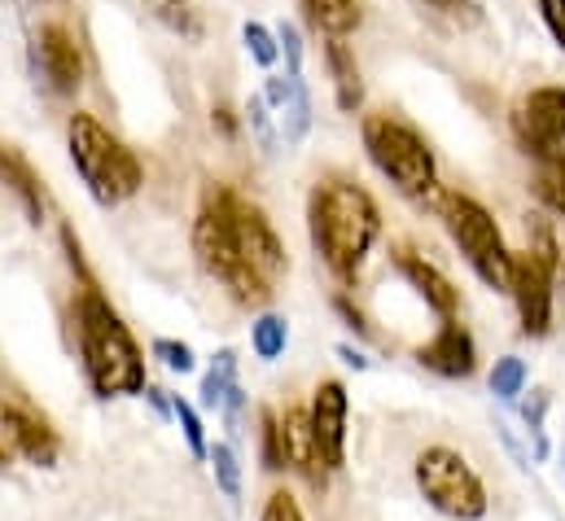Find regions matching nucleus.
I'll return each instance as SVG.
<instances>
[{
	"instance_id": "1",
	"label": "nucleus",
	"mask_w": 565,
	"mask_h": 521,
	"mask_svg": "<svg viewBox=\"0 0 565 521\" xmlns=\"http://www.w3.org/2000/svg\"><path fill=\"white\" fill-rule=\"evenodd\" d=\"M307 233L320 263L342 285H351L382 237V206L360 180L324 176L307 198Z\"/></svg>"
},
{
	"instance_id": "2",
	"label": "nucleus",
	"mask_w": 565,
	"mask_h": 521,
	"mask_svg": "<svg viewBox=\"0 0 565 521\" xmlns=\"http://www.w3.org/2000/svg\"><path fill=\"white\" fill-rule=\"evenodd\" d=\"M75 329H79V360L84 378L97 398H132L145 394V351L124 325V316L110 307L102 285H79L75 294Z\"/></svg>"
},
{
	"instance_id": "3",
	"label": "nucleus",
	"mask_w": 565,
	"mask_h": 521,
	"mask_svg": "<svg viewBox=\"0 0 565 521\" xmlns=\"http://www.w3.org/2000/svg\"><path fill=\"white\" fill-rule=\"evenodd\" d=\"M66 153L71 167L79 171L84 189L93 193L97 206H119L128 198H137L145 184L141 158L93 115H71L66 124Z\"/></svg>"
},
{
	"instance_id": "4",
	"label": "nucleus",
	"mask_w": 565,
	"mask_h": 521,
	"mask_svg": "<svg viewBox=\"0 0 565 521\" xmlns=\"http://www.w3.org/2000/svg\"><path fill=\"white\" fill-rule=\"evenodd\" d=\"M360 136H364L369 162L404 198H413V202L434 198V189H438V162H434L429 140L408 119H399V115H364Z\"/></svg>"
},
{
	"instance_id": "5",
	"label": "nucleus",
	"mask_w": 565,
	"mask_h": 521,
	"mask_svg": "<svg viewBox=\"0 0 565 521\" xmlns=\"http://www.w3.org/2000/svg\"><path fill=\"white\" fill-rule=\"evenodd\" d=\"M443 224H447V237L456 242V251L465 255V263L473 267V276L487 289H500V294L513 289V251L504 246L495 215L478 198L447 193L443 198Z\"/></svg>"
},
{
	"instance_id": "6",
	"label": "nucleus",
	"mask_w": 565,
	"mask_h": 521,
	"mask_svg": "<svg viewBox=\"0 0 565 521\" xmlns=\"http://www.w3.org/2000/svg\"><path fill=\"white\" fill-rule=\"evenodd\" d=\"M413 478L422 500L447 521H482L491 513V496L487 482L478 478V469L456 451V447H425L413 460Z\"/></svg>"
},
{
	"instance_id": "7",
	"label": "nucleus",
	"mask_w": 565,
	"mask_h": 521,
	"mask_svg": "<svg viewBox=\"0 0 565 521\" xmlns=\"http://www.w3.org/2000/svg\"><path fill=\"white\" fill-rule=\"evenodd\" d=\"M193 255H198V267H202L211 280H220V285L233 294V302H242V307H264V302L273 298V285L246 263L237 237H233V228H228V220L220 215V206H215L211 198H202V211H198V220H193Z\"/></svg>"
},
{
	"instance_id": "8",
	"label": "nucleus",
	"mask_w": 565,
	"mask_h": 521,
	"mask_svg": "<svg viewBox=\"0 0 565 521\" xmlns=\"http://www.w3.org/2000/svg\"><path fill=\"white\" fill-rule=\"evenodd\" d=\"M202 198H211V202L220 206V215L228 220V228H233V237H237L246 263H250L268 285H277L285 272H289V255H285V242L277 237L273 220H268L250 198H242V193L228 189V184H206Z\"/></svg>"
},
{
	"instance_id": "9",
	"label": "nucleus",
	"mask_w": 565,
	"mask_h": 521,
	"mask_svg": "<svg viewBox=\"0 0 565 521\" xmlns=\"http://www.w3.org/2000/svg\"><path fill=\"white\" fill-rule=\"evenodd\" d=\"M557 272L562 263L540 255V251H513V307L522 338H548L553 333V302H557Z\"/></svg>"
},
{
	"instance_id": "10",
	"label": "nucleus",
	"mask_w": 565,
	"mask_h": 521,
	"mask_svg": "<svg viewBox=\"0 0 565 521\" xmlns=\"http://www.w3.org/2000/svg\"><path fill=\"white\" fill-rule=\"evenodd\" d=\"M513 136L518 145L544 167V162H565V88L544 84L531 88L513 106Z\"/></svg>"
},
{
	"instance_id": "11",
	"label": "nucleus",
	"mask_w": 565,
	"mask_h": 521,
	"mask_svg": "<svg viewBox=\"0 0 565 521\" xmlns=\"http://www.w3.org/2000/svg\"><path fill=\"white\" fill-rule=\"evenodd\" d=\"M31 62H35V75H44V84L57 97H75L79 93V84H84V53H79L75 35L62 22H44L35 31Z\"/></svg>"
},
{
	"instance_id": "12",
	"label": "nucleus",
	"mask_w": 565,
	"mask_h": 521,
	"mask_svg": "<svg viewBox=\"0 0 565 521\" xmlns=\"http://www.w3.org/2000/svg\"><path fill=\"white\" fill-rule=\"evenodd\" d=\"M311 429H316V443H320V456L329 465V474H338L347 465V421H351V394L342 382H320L311 391Z\"/></svg>"
},
{
	"instance_id": "13",
	"label": "nucleus",
	"mask_w": 565,
	"mask_h": 521,
	"mask_svg": "<svg viewBox=\"0 0 565 521\" xmlns=\"http://www.w3.org/2000/svg\"><path fill=\"white\" fill-rule=\"evenodd\" d=\"M277 425H281L285 469L298 474L307 487L324 491L329 465H324V456H320V443H316V429H311V412H307V407H285V412H277Z\"/></svg>"
},
{
	"instance_id": "14",
	"label": "nucleus",
	"mask_w": 565,
	"mask_h": 521,
	"mask_svg": "<svg viewBox=\"0 0 565 521\" xmlns=\"http://www.w3.org/2000/svg\"><path fill=\"white\" fill-rule=\"evenodd\" d=\"M417 364L429 369L434 378H447V382H465L478 373V342L465 325L456 320H443L438 333L417 347Z\"/></svg>"
},
{
	"instance_id": "15",
	"label": "nucleus",
	"mask_w": 565,
	"mask_h": 521,
	"mask_svg": "<svg viewBox=\"0 0 565 521\" xmlns=\"http://www.w3.org/2000/svg\"><path fill=\"white\" fill-rule=\"evenodd\" d=\"M395 272L417 289V298H422L438 320H456V311H460V289L451 285V276H447L443 267H434L425 255L399 246V251H395Z\"/></svg>"
},
{
	"instance_id": "16",
	"label": "nucleus",
	"mask_w": 565,
	"mask_h": 521,
	"mask_svg": "<svg viewBox=\"0 0 565 521\" xmlns=\"http://www.w3.org/2000/svg\"><path fill=\"white\" fill-rule=\"evenodd\" d=\"M264 102L273 106L277 124H281L285 149L302 145V136L311 131V97H307V84L302 75H273L264 84Z\"/></svg>"
},
{
	"instance_id": "17",
	"label": "nucleus",
	"mask_w": 565,
	"mask_h": 521,
	"mask_svg": "<svg viewBox=\"0 0 565 521\" xmlns=\"http://www.w3.org/2000/svg\"><path fill=\"white\" fill-rule=\"evenodd\" d=\"M0 189H9V193L18 198L26 224H44V211H49L44 184H40L35 167H31L13 145H4V140H0Z\"/></svg>"
},
{
	"instance_id": "18",
	"label": "nucleus",
	"mask_w": 565,
	"mask_h": 521,
	"mask_svg": "<svg viewBox=\"0 0 565 521\" xmlns=\"http://www.w3.org/2000/svg\"><path fill=\"white\" fill-rule=\"evenodd\" d=\"M324 66L333 79V102L342 115H355L364 106V75L355 62V49L347 40H324Z\"/></svg>"
},
{
	"instance_id": "19",
	"label": "nucleus",
	"mask_w": 565,
	"mask_h": 521,
	"mask_svg": "<svg viewBox=\"0 0 565 521\" xmlns=\"http://www.w3.org/2000/svg\"><path fill=\"white\" fill-rule=\"evenodd\" d=\"M298 9L307 18V26L316 35H324V40H347L364 22L360 0H298Z\"/></svg>"
},
{
	"instance_id": "20",
	"label": "nucleus",
	"mask_w": 565,
	"mask_h": 521,
	"mask_svg": "<svg viewBox=\"0 0 565 521\" xmlns=\"http://www.w3.org/2000/svg\"><path fill=\"white\" fill-rule=\"evenodd\" d=\"M149 13L167 31H175L180 40H202V31H206V22H202V13H198L193 0H149Z\"/></svg>"
},
{
	"instance_id": "21",
	"label": "nucleus",
	"mask_w": 565,
	"mask_h": 521,
	"mask_svg": "<svg viewBox=\"0 0 565 521\" xmlns=\"http://www.w3.org/2000/svg\"><path fill=\"white\" fill-rule=\"evenodd\" d=\"M285 347H289V320L277 316V311H264L255 325H250V351L264 360V364H273V360H281Z\"/></svg>"
},
{
	"instance_id": "22",
	"label": "nucleus",
	"mask_w": 565,
	"mask_h": 521,
	"mask_svg": "<svg viewBox=\"0 0 565 521\" xmlns=\"http://www.w3.org/2000/svg\"><path fill=\"white\" fill-rule=\"evenodd\" d=\"M22 429H26V403L0 398V474L22 460Z\"/></svg>"
},
{
	"instance_id": "23",
	"label": "nucleus",
	"mask_w": 565,
	"mask_h": 521,
	"mask_svg": "<svg viewBox=\"0 0 565 521\" xmlns=\"http://www.w3.org/2000/svg\"><path fill=\"white\" fill-rule=\"evenodd\" d=\"M237 386V351H220L211 360V369L202 373V403L206 407H224V394Z\"/></svg>"
},
{
	"instance_id": "24",
	"label": "nucleus",
	"mask_w": 565,
	"mask_h": 521,
	"mask_svg": "<svg viewBox=\"0 0 565 521\" xmlns=\"http://www.w3.org/2000/svg\"><path fill=\"white\" fill-rule=\"evenodd\" d=\"M417 9H425L429 18H438V22H447V26H460V31H473V26H482V4L478 0H413Z\"/></svg>"
},
{
	"instance_id": "25",
	"label": "nucleus",
	"mask_w": 565,
	"mask_h": 521,
	"mask_svg": "<svg viewBox=\"0 0 565 521\" xmlns=\"http://www.w3.org/2000/svg\"><path fill=\"white\" fill-rule=\"evenodd\" d=\"M548 403H553V394L548 391H531V398L522 403V425H526V438H531V447H535V460H548V429H544V421H548Z\"/></svg>"
},
{
	"instance_id": "26",
	"label": "nucleus",
	"mask_w": 565,
	"mask_h": 521,
	"mask_svg": "<svg viewBox=\"0 0 565 521\" xmlns=\"http://www.w3.org/2000/svg\"><path fill=\"white\" fill-rule=\"evenodd\" d=\"M526 360L522 355H500L495 369H491V394L500 403H518V394L526 391Z\"/></svg>"
},
{
	"instance_id": "27",
	"label": "nucleus",
	"mask_w": 565,
	"mask_h": 521,
	"mask_svg": "<svg viewBox=\"0 0 565 521\" xmlns=\"http://www.w3.org/2000/svg\"><path fill=\"white\" fill-rule=\"evenodd\" d=\"M171 412H175V421H180V434H184V443H189V456H193V460H206V456H211V438H206V425H202L198 407H193L189 398L171 394Z\"/></svg>"
},
{
	"instance_id": "28",
	"label": "nucleus",
	"mask_w": 565,
	"mask_h": 521,
	"mask_svg": "<svg viewBox=\"0 0 565 521\" xmlns=\"http://www.w3.org/2000/svg\"><path fill=\"white\" fill-rule=\"evenodd\" d=\"M246 124L255 131V140H259V149L273 158V153H281V128H277V115H273V106L264 102V93H255L250 97V106H246Z\"/></svg>"
},
{
	"instance_id": "29",
	"label": "nucleus",
	"mask_w": 565,
	"mask_h": 521,
	"mask_svg": "<svg viewBox=\"0 0 565 521\" xmlns=\"http://www.w3.org/2000/svg\"><path fill=\"white\" fill-rule=\"evenodd\" d=\"M211 469H215V487L237 504L242 500V465H237V451L228 443H211Z\"/></svg>"
},
{
	"instance_id": "30",
	"label": "nucleus",
	"mask_w": 565,
	"mask_h": 521,
	"mask_svg": "<svg viewBox=\"0 0 565 521\" xmlns=\"http://www.w3.org/2000/svg\"><path fill=\"white\" fill-rule=\"evenodd\" d=\"M149 355H153V360H158L167 373H175V378L198 373V355H193V347H189V342H175V338H153Z\"/></svg>"
},
{
	"instance_id": "31",
	"label": "nucleus",
	"mask_w": 565,
	"mask_h": 521,
	"mask_svg": "<svg viewBox=\"0 0 565 521\" xmlns=\"http://www.w3.org/2000/svg\"><path fill=\"white\" fill-rule=\"evenodd\" d=\"M259 460L268 474H285V451H281V425H277V412L264 407L259 416Z\"/></svg>"
},
{
	"instance_id": "32",
	"label": "nucleus",
	"mask_w": 565,
	"mask_h": 521,
	"mask_svg": "<svg viewBox=\"0 0 565 521\" xmlns=\"http://www.w3.org/2000/svg\"><path fill=\"white\" fill-rule=\"evenodd\" d=\"M535 193H540V202H544L557 220H565V162H544V167H540Z\"/></svg>"
},
{
	"instance_id": "33",
	"label": "nucleus",
	"mask_w": 565,
	"mask_h": 521,
	"mask_svg": "<svg viewBox=\"0 0 565 521\" xmlns=\"http://www.w3.org/2000/svg\"><path fill=\"white\" fill-rule=\"evenodd\" d=\"M242 40H246V53H250L259 66H277V57H281L277 31H268L264 22H246V26H242Z\"/></svg>"
},
{
	"instance_id": "34",
	"label": "nucleus",
	"mask_w": 565,
	"mask_h": 521,
	"mask_svg": "<svg viewBox=\"0 0 565 521\" xmlns=\"http://www.w3.org/2000/svg\"><path fill=\"white\" fill-rule=\"evenodd\" d=\"M329 307L342 316V325H347V329H351L360 342H377V329L369 325L364 307H355V302H351V294H333V302H329Z\"/></svg>"
},
{
	"instance_id": "35",
	"label": "nucleus",
	"mask_w": 565,
	"mask_h": 521,
	"mask_svg": "<svg viewBox=\"0 0 565 521\" xmlns=\"http://www.w3.org/2000/svg\"><path fill=\"white\" fill-rule=\"evenodd\" d=\"M259 521H307L302 518V504L289 496V491H273L259 509Z\"/></svg>"
},
{
	"instance_id": "36",
	"label": "nucleus",
	"mask_w": 565,
	"mask_h": 521,
	"mask_svg": "<svg viewBox=\"0 0 565 521\" xmlns=\"http://www.w3.org/2000/svg\"><path fill=\"white\" fill-rule=\"evenodd\" d=\"M277 44L285 53V75H302V35L294 22H281L277 26Z\"/></svg>"
},
{
	"instance_id": "37",
	"label": "nucleus",
	"mask_w": 565,
	"mask_h": 521,
	"mask_svg": "<svg viewBox=\"0 0 565 521\" xmlns=\"http://www.w3.org/2000/svg\"><path fill=\"white\" fill-rule=\"evenodd\" d=\"M535 4H540V22L548 26L553 44L565 53V0H535Z\"/></svg>"
},
{
	"instance_id": "38",
	"label": "nucleus",
	"mask_w": 565,
	"mask_h": 521,
	"mask_svg": "<svg viewBox=\"0 0 565 521\" xmlns=\"http://www.w3.org/2000/svg\"><path fill=\"white\" fill-rule=\"evenodd\" d=\"M338 360H342L347 369H355V373H369V369H373V360H369L360 347H351V342H338Z\"/></svg>"
},
{
	"instance_id": "39",
	"label": "nucleus",
	"mask_w": 565,
	"mask_h": 521,
	"mask_svg": "<svg viewBox=\"0 0 565 521\" xmlns=\"http://www.w3.org/2000/svg\"><path fill=\"white\" fill-rule=\"evenodd\" d=\"M220 412L228 416V425H237V421H242V412H246V391H242V382L224 394V407H220Z\"/></svg>"
},
{
	"instance_id": "40",
	"label": "nucleus",
	"mask_w": 565,
	"mask_h": 521,
	"mask_svg": "<svg viewBox=\"0 0 565 521\" xmlns=\"http://www.w3.org/2000/svg\"><path fill=\"white\" fill-rule=\"evenodd\" d=\"M211 128L220 131L224 140H233V136H237V115H233L228 106H215V110H211Z\"/></svg>"
},
{
	"instance_id": "41",
	"label": "nucleus",
	"mask_w": 565,
	"mask_h": 521,
	"mask_svg": "<svg viewBox=\"0 0 565 521\" xmlns=\"http://www.w3.org/2000/svg\"><path fill=\"white\" fill-rule=\"evenodd\" d=\"M145 398H149V407H153L162 421H167V416H175V412H171V394H167V391H158V386H145Z\"/></svg>"
},
{
	"instance_id": "42",
	"label": "nucleus",
	"mask_w": 565,
	"mask_h": 521,
	"mask_svg": "<svg viewBox=\"0 0 565 521\" xmlns=\"http://www.w3.org/2000/svg\"><path fill=\"white\" fill-rule=\"evenodd\" d=\"M562 474H565V451H562Z\"/></svg>"
}]
</instances>
